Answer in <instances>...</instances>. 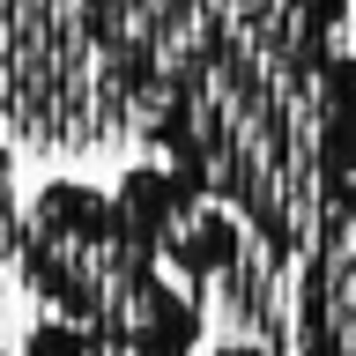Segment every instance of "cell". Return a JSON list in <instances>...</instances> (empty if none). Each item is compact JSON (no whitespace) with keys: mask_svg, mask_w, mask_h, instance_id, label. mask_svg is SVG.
Returning <instances> with one entry per match:
<instances>
[{"mask_svg":"<svg viewBox=\"0 0 356 356\" xmlns=\"http://www.w3.org/2000/svg\"><path fill=\"white\" fill-rule=\"evenodd\" d=\"M22 356H119L97 327H82V319H52V312H38L30 319V334H22Z\"/></svg>","mask_w":356,"mask_h":356,"instance_id":"obj_5","label":"cell"},{"mask_svg":"<svg viewBox=\"0 0 356 356\" xmlns=\"http://www.w3.org/2000/svg\"><path fill=\"white\" fill-rule=\"evenodd\" d=\"M15 238H22V193H15V156L0 141V289H8V267H15Z\"/></svg>","mask_w":356,"mask_h":356,"instance_id":"obj_6","label":"cell"},{"mask_svg":"<svg viewBox=\"0 0 356 356\" xmlns=\"http://www.w3.org/2000/svg\"><path fill=\"white\" fill-rule=\"evenodd\" d=\"M289 334L297 356H356V186L327 200L312 222L289 282Z\"/></svg>","mask_w":356,"mask_h":356,"instance_id":"obj_4","label":"cell"},{"mask_svg":"<svg viewBox=\"0 0 356 356\" xmlns=\"http://www.w3.org/2000/svg\"><path fill=\"white\" fill-rule=\"evenodd\" d=\"M208 356H275V349H260V341H216Z\"/></svg>","mask_w":356,"mask_h":356,"instance_id":"obj_7","label":"cell"},{"mask_svg":"<svg viewBox=\"0 0 356 356\" xmlns=\"http://www.w3.org/2000/svg\"><path fill=\"white\" fill-rule=\"evenodd\" d=\"M341 22L349 0H82V38L141 127L334 52Z\"/></svg>","mask_w":356,"mask_h":356,"instance_id":"obj_2","label":"cell"},{"mask_svg":"<svg viewBox=\"0 0 356 356\" xmlns=\"http://www.w3.org/2000/svg\"><path fill=\"white\" fill-rule=\"evenodd\" d=\"M15 275L52 319L97 327L119 356H208V305L163 267L134 208L89 178H44L22 200Z\"/></svg>","mask_w":356,"mask_h":356,"instance_id":"obj_1","label":"cell"},{"mask_svg":"<svg viewBox=\"0 0 356 356\" xmlns=\"http://www.w3.org/2000/svg\"><path fill=\"white\" fill-rule=\"evenodd\" d=\"M111 193L134 208V222L156 238L163 267H171L186 289H208V282H222V275H238L252 230H245L208 186H193L186 171H171V163H134Z\"/></svg>","mask_w":356,"mask_h":356,"instance_id":"obj_3","label":"cell"}]
</instances>
